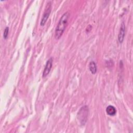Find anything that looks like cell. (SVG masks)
<instances>
[{
	"mask_svg": "<svg viewBox=\"0 0 133 133\" xmlns=\"http://www.w3.org/2000/svg\"><path fill=\"white\" fill-rule=\"evenodd\" d=\"M88 108L87 105H84L78 112L77 118L80 123L82 125H84L87 120L88 115Z\"/></svg>",
	"mask_w": 133,
	"mask_h": 133,
	"instance_id": "7a4b0ae2",
	"label": "cell"
},
{
	"mask_svg": "<svg viewBox=\"0 0 133 133\" xmlns=\"http://www.w3.org/2000/svg\"><path fill=\"white\" fill-rule=\"evenodd\" d=\"M51 10V1H48V3H47L46 8L45 9L42 18L41 19V21L40 22V25L41 26H44L45 24L46 23L49 15L50 14Z\"/></svg>",
	"mask_w": 133,
	"mask_h": 133,
	"instance_id": "3957f363",
	"label": "cell"
},
{
	"mask_svg": "<svg viewBox=\"0 0 133 133\" xmlns=\"http://www.w3.org/2000/svg\"><path fill=\"white\" fill-rule=\"evenodd\" d=\"M89 69L90 72L94 74L97 72V65L96 63L94 61H91L89 64Z\"/></svg>",
	"mask_w": 133,
	"mask_h": 133,
	"instance_id": "52a82bcc",
	"label": "cell"
},
{
	"mask_svg": "<svg viewBox=\"0 0 133 133\" xmlns=\"http://www.w3.org/2000/svg\"><path fill=\"white\" fill-rule=\"evenodd\" d=\"M70 17L69 11L64 12L59 19L55 30V37L59 39L63 34L68 23V20Z\"/></svg>",
	"mask_w": 133,
	"mask_h": 133,
	"instance_id": "6da1fadb",
	"label": "cell"
},
{
	"mask_svg": "<svg viewBox=\"0 0 133 133\" xmlns=\"http://www.w3.org/2000/svg\"><path fill=\"white\" fill-rule=\"evenodd\" d=\"M8 33H9V28L7 26L5 28V29L4 30V34H3V36L5 39H6L7 38L8 35Z\"/></svg>",
	"mask_w": 133,
	"mask_h": 133,
	"instance_id": "ba28073f",
	"label": "cell"
},
{
	"mask_svg": "<svg viewBox=\"0 0 133 133\" xmlns=\"http://www.w3.org/2000/svg\"><path fill=\"white\" fill-rule=\"evenodd\" d=\"M53 62V59L52 57H50L48 60L47 61L45 68L43 71V77H46L50 72L51 69L52 68Z\"/></svg>",
	"mask_w": 133,
	"mask_h": 133,
	"instance_id": "277c9868",
	"label": "cell"
},
{
	"mask_svg": "<svg viewBox=\"0 0 133 133\" xmlns=\"http://www.w3.org/2000/svg\"><path fill=\"white\" fill-rule=\"evenodd\" d=\"M91 25H89L88 26H87V28H86V31L87 32H89L90 31V30L91 29Z\"/></svg>",
	"mask_w": 133,
	"mask_h": 133,
	"instance_id": "9c48e42d",
	"label": "cell"
},
{
	"mask_svg": "<svg viewBox=\"0 0 133 133\" xmlns=\"http://www.w3.org/2000/svg\"><path fill=\"white\" fill-rule=\"evenodd\" d=\"M105 110H106V112H107V114H108L109 115H110V116H113L116 113V110L115 108L111 105H108L107 107Z\"/></svg>",
	"mask_w": 133,
	"mask_h": 133,
	"instance_id": "8992f818",
	"label": "cell"
},
{
	"mask_svg": "<svg viewBox=\"0 0 133 133\" xmlns=\"http://www.w3.org/2000/svg\"><path fill=\"white\" fill-rule=\"evenodd\" d=\"M125 29H126V28H125V23L123 22L121 23L119 32L118 35V42L120 43H122L124 41V37H125Z\"/></svg>",
	"mask_w": 133,
	"mask_h": 133,
	"instance_id": "5b68a950",
	"label": "cell"
}]
</instances>
